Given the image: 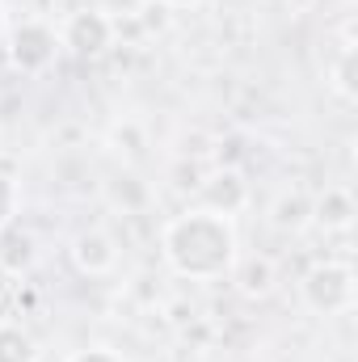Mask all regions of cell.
Wrapping results in <instances>:
<instances>
[{
	"label": "cell",
	"mask_w": 358,
	"mask_h": 362,
	"mask_svg": "<svg viewBox=\"0 0 358 362\" xmlns=\"http://www.w3.org/2000/svg\"><path fill=\"white\" fill-rule=\"evenodd\" d=\"M156 249H161L165 270L181 282H224L241 257L236 219H224L215 211L185 202V211L161 223Z\"/></svg>",
	"instance_id": "obj_1"
},
{
	"label": "cell",
	"mask_w": 358,
	"mask_h": 362,
	"mask_svg": "<svg viewBox=\"0 0 358 362\" xmlns=\"http://www.w3.org/2000/svg\"><path fill=\"white\" fill-rule=\"evenodd\" d=\"M299 303L312 316H350L358 303V278L354 266L346 257H325L312 262L308 270L299 274Z\"/></svg>",
	"instance_id": "obj_2"
},
{
	"label": "cell",
	"mask_w": 358,
	"mask_h": 362,
	"mask_svg": "<svg viewBox=\"0 0 358 362\" xmlns=\"http://www.w3.org/2000/svg\"><path fill=\"white\" fill-rule=\"evenodd\" d=\"M325 85H329V93L342 105H354L358 101V47H354V30L350 25L342 30V42L333 51V59L325 64Z\"/></svg>",
	"instance_id": "obj_10"
},
{
	"label": "cell",
	"mask_w": 358,
	"mask_h": 362,
	"mask_svg": "<svg viewBox=\"0 0 358 362\" xmlns=\"http://www.w3.org/2000/svg\"><path fill=\"white\" fill-rule=\"evenodd\" d=\"M4 59L17 76L25 81H38L47 76L55 64H59V34H55V21L47 17H21V21H8L4 30Z\"/></svg>",
	"instance_id": "obj_3"
},
{
	"label": "cell",
	"mask_w": 358,
	"mask_h": 362,
	"mask_svg": "<svg viewBox=\"0 0 358 362\" xmlns=\"http://www.w3.org/2000/svg\"><path fill=\"white\" fill-rule=\"evenodd\" d=\"M4 30H8V13H4V0H0V38H4Z\"/></svg>",
	"instance_id": "obj_18"
},
{
	"label": "cell",
	"mask_w": 358,
	"mask_h": 362,
	"mask_svg": "<svg viewBox=\"0 0 358 362\" xmlns=\"http://www.w3.org/2000/svg\"><path fill=\"white\" fill-rule=\"evenodd\" d=\"M266 223L278 236H304L312 228V189H304V185L278 189V198L266 211Z\"/></svg>",
	"instance_id": "obj_9"
},
{
	"label": "cell",
	"mask_w": 358,
	"mask_h": 362,
	"mask_svg": "<svg viewBox=\"0 0 358 362\" xmlns=\"http://www.w3.org/2000/svg\"><path fill=\"white\" fill-rule=\"evenodd\" d=\"M55 34H59V51L72 55V59H101L114 38H118V21L105 13V8H72L55 21Z\"/></svg>",
	"instance_id": "obj_4"
},
{
	"label": "cell",
	"mask_w": 358,
	"mask_h": 362,
	"mask_svg": "<svg viewBox=\"0 0 358 362\" xmlns=\"http://www.w3.org/2000/svg\"><path fill=\"white\" fill-rule=\"evenodd\" d=\"M68 262L81 278H110L122 262V249L110 228H81L68 240Z\"/></svg>",
	"instance_id": "obj_6"
},
{
	"label": "cell",
	"mask_w": 358,
	"mask_h": 362,
	"mask_svg": "<svg viewBox=\"0 0 358 362\" xmlns=\"http://www.w3.org/2000/svg\"><path fill=\"white\" fill-rule=\"evenodd\" d=\"M354 219H358V202H354V189L350 185H321L312 194V228L325 232V236H350L354 232Z\"/></svg>",
	"instance_id": "obj_7"
},
{
	"label": "cell",
	"mask_w": 358,
	"mask_h": 362,
	"mask_svg": "<svg viewBox=\"0 0 358 362\" xmlns=\"http://www.w3.org/2000/svg\"><path fill=\"white\" fill-rule=\"evenodd\" d=\"M202 0H161V8H173V13H185V8H198Z\"/></svg>",
	"instance_id": "obj_17"
},
{
	"label": "cell",
	"mask_w": 358,
	"mask_h": 362,
	"mask_svg": "<svg viewBox=\"0 0 358 362\" xmlns=\"http://www.w3.org/2000/svg\"><path fill=\"white\" fill-rule=\"evenodd\" d=\"M101 198L114 211H122V215H144L152 206V185L139 177L135 169H118L114 177L101 181Z\"/></svg>",
	"instance_id": "obj_11"
},
{
	"label": "cell",
	"mask_w": 358,
	"mask_h": 362,
	"mask_svg": "<svg viewBox=\"0 0 358 362\" xmlns=\"http://www.w3.org/2000/svg\"><path fill=\"white\" fill-rule=\"evenodd\" d=\"M228 282H232V291H236L241 299L262 303V299H270V295L278 291L282 274H278V262H274L270 253H241L236 266L228 270Z\"/></svg>",
	"instance_id": "obj_8"
},
{
	"label": "cell",
	"mask_w": 358,
	"mask_h": 362,
	"mask_svg": "<svg viewBox=\"0 0 358 362\" xmlns=\"http://www.w3.org/2000/svg\"><path fill=\"white\" fill-rule=\"evenodd\" d=\"M190 202L202 206V211H215L224 219H236L241 211H249L253 189H249V181L241 173V165H211L202 173V181H198V189H194Z\"/></svg>",
	"instance_id": "obj_5"
},
{
	"label": "cell",
	"mask_w": 358,
	"mask_h": 362,
	"mask_svg": "<svg viewBox=\"0 0 358 362\" xmlns=\"http://www.w3.org/2000/svg\"><path fill=\"white\" fill-rule=\"evenodd\" d=\"M64 362H127V358L114 346H81V350H72Z\"/></svg>",
	"instance_id": "obj_16"
},
{
	"label": "cell",
	"mask_w": 358,
	"mask_h": 362,
	"mask_svg": "<svg viewBox=\"0 0 358 362\" xmlns=\"http://www.w3.org/2000/svg\"><path fill=\"white\" fill-rule=\"evenodd\" d=\"M105 144H110V152H114V156L122 160V169H135V165L144 160L148 135H144V127H139L135 118H122V122H114V127H110Z\"/></svg>",
	"instance_id": "obj_13"
},
{
	"label": "cell",
	"mask_w": 358,
	"mask_h": 362,
	"mask_svg": "<svg viewBox=\"0 0 358 362\" xmlns=\"http://www.w3.org/2000/svg\"><path fill=\"white\" fill-rule=\"evenodd\" d=\"M21 215V181L0 169V232H8Z\"/></svg>",
	"instance_id": "obj_15"
},
{
	"label": "cell",
	"mask_w": 358,
	"mask_h": 362,
	"mask_svg": "<svg viewBox=\"0 0 358 362\" xmlns=\"http://www.w3.org/2000/svg\"><path fill=\"white\" fill-rule=\"evenodd\" d=\"M0 362H42L38 337L13 316H0Z\"/></svg>",
	"instance_id": "obj_12"
},
{
	"label": "cell",
	"mask_w": 358,
	"mask_h": 362,
	"mask_svg": "<svg viewBox=\"0 0 358 362\" xmlns=\"http://www.w3.org/2000/svg\"><path fill=\"white\" fill-rule=\"evenodd\" d=\"M0 240H4V253H0V266L8 274H21L30 262H34V240L25 236V232H17V228H8V232H0Z\"/></svg>",
	"instance_id": "obj_14"
}]
</instances>
